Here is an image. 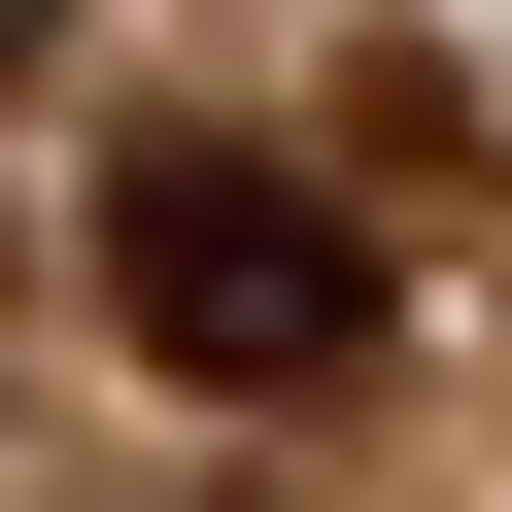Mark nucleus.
<instances>
[{
    "label": "nucleus",
    "instance_id": "obj_1",
    "mask_svg": "<svg viewBox=\"0 0 512 512\" xmlns=\"http://www.w3.org/2000/svg\"><path fill=\"white\" fill-rule=\"evenodd\" d=\"M103 308L205 410H308V376H376V205H308L274 137H137L103 171Z\"/></svg>",
    "mask_w": 512,
    "mask_h": 512
}]
</instances>
